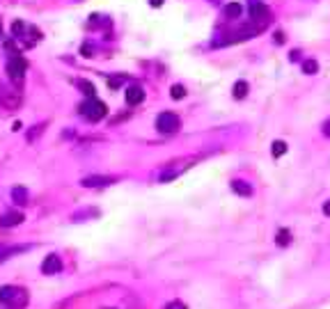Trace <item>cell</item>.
I'll return each instance as SVG.
<instances>
[{
	"instance_id": "5b68a950",
	"label": "cell",
	"mask_w": 330,
	"mask_h": 309,
	"mask_svg": "<svg viewBox=\"0 0 330 309\" xmlns=\"http://www.w3.org/2000/svg\"><path fill=\"white\" fill-rule=\"evenodd\" d=\"M23 220H26V216L21 211H7V213L0 216V227H7V229L9 227H19Z\"/></svg>"
},
{
	"instance_id": "e0dca14e",
	"label": "cell",
	"mask_w": 330,
	"mask_h": 309,
	"mask_svg": "<svg viewBox=\"0 0 330 309\" xmlns=\"http://www.w3.org/2000/svg\"><path fill=\"white\" fill-rule=\"evenodd\" d=\"M273 156H282V154H287V142H282V140H275V142H273Z\"/></svg>"
},
{
	"instance_id": "8fae6325",
	"label": "cell",
	"mask_w": 330,
	"mask_h": 309,
	"mask_svg": "<svg viewBox=\"0 0 330 309\" xmlns=\"http://www.w3.org/2000/svg\"><path fill=\"white\" fill-rule=\"evenodd\" d=\"M241 14H243V7L238 5V2H227L225 5V19L236 21V19H241Z\"/></svg>"
},
{
	"instance_id": "277c9868",
	"label": "cell",
	"mask_w": 330,
	"mask_h": 309,
	"mask_svg": "<svg viewBox=\"0 0 330 309\" xmlns=\"http://www.w3.org/2000/svg\"><path fill=\"white\" fill-rule=\"evenodd\" d=\"M28 69V62L23 55H19V53H14V55H9V60H7V66H5V71L7 76L12 80H21L23 78V73H26Z\"/></svg>"
},
{
	"instance_id": "6da1fadb",
	"label": "cell",
	"mask_w": 330,
	"mask_h": 309,
	"mask_svg": "<svg viewBox=\"0 0 330 309\" xmlns=\"http://www.w3.org/2000/svg\"><path fill=\"white\" fill-rule=\"evenodd\" d=\"M0 303L12 309H23L28 305V293L19 286H0Z\"/></svg>"
},
{
	"instance_id": "3957f363",
	"label": "cell",
	"mask_w": 330,
	"mask_h": 309,
	"mask_svg": "<svg viewBox=\"0 0 330 309\" xmlns=\"http://www.w3.org/2000/svg\"><path fill=\"white\" fill-rule=\"evenodd\" d=\"M179 126H181V119H179L174 112H161L159 117H156V131L163 133V135L177 133Z\"/></svg>"
},
{
	"instance_id": "8992f818",
	"label": "cell",
	"mask_w": 330,
	"mask_h": 309,
	"mask_svg": "<svg viewBox=\"0 0 330 309\" xmlns=\"http://www.w3.org/2000/svg\"><path fill=\"white\" fill-rule=\"evenodd\" d=\"M60 270H62V259H60L58 254H48V257L44 259V263H41V273H44V275H55Z\"/></svg>"
},
{
	"instance_id": "cb8c5ba5",
	"label": "cell",
	"mask_w": 330,
	"mask_h": 309,
	"mask_svg": "<svg viewBox=\"0 0 330 309\" xmlns=\"http://www.w3.org/2000/svg\"><path fill=\"white\" fill-rule=\"evenodd\" d=\"M324 213H326V216H330V202H326V204H324Z\"/></svg>"
},
{
	"instance_id": "7c38bea8",
	"label": "cell",
	"mask_w": 330,
	"mask_h": 309,
	"mask_svg": "<svg viewBox=\"0 0 330 309\" xmlns=\"http://www.w3.org/2000/svg\"><path fill=\"white\" fill-rule=\"evenodd\" d=\"M245 94H248V83L238 80L236 85H234V99H245Z\"/></svg>"
},
{
	"instance_id": "d6986e66",
	"label": "cell",
	"mask_w": 330,
	"mask_h": 309,
	"mask_svg": "<svg viewBox=\"0 0 330 309\" xmlns=\"http://www.w3.org/2000/svg\"><path fill=\"white\" fill-rule=\"evenodd\" d=\"M124 80H126L124 76H115V78H112V80H108V85H110V90H117V87L122 85Z\"/></svg>"
},
{
	"instance_id": "30bf717a",
	"label": "cell",
	"mask_w": 330,
	"mask_h": 309,
	"mask_svg": "<svg viewBox=\"0 0 330 309\" xmlns=\"http://www.w3.org/2000/svg\"><path fill=\"white\" fill-rule=\"evenodd\" d=\"M231 190L236 192V195H241V197H250L252 185L245 184V181H241V179H234V181H231Z\"/></svg>"
},
{
	"instance_id": "4fadbf2b",
	"label": "cell",
	"mask_w": 330,
	"mask_h": 309,
	"mask_svg": "<svg viewBox=\"0 0 330 309\" xmlns=\"http://www.w3.org/2000/svg\"><path fill=\"white\" fill-rule=\"evenodd\" d=\"M76 85H78V90L85 94L87 99H90V96H94V92H97V90H94V85H92V83H87V80H78Z\"/></svg>"
},
{
	"instance_id": "ac0fdd59",
	"label": "cell",
	"mask_w": 330,
	"mask_h": 309,
	"mask_svg": "<svg viewBox=\"0 0 330 309\" xmlns=\"http://www.w3.org/2000/svg\"><path fill=\"white\" fill-rule=\"evenodd\" d=\"M275 241H277L280 245H289V231H287V229H280V231H277V236H275Z\"/></svg>"
},
{
	"instance_id": "484cf974",
	"label": "cell",
	"mask_w": 330,
	"mask_h": 309,
	"mask_svg": "<svg viewBox=\"0 0 330 309\" xmlns=\"http://www.w3.org/2000/svg\"><path fill=\"white\" fill-rule=\"evenodd\" d=\"M0 37H2V26H0Z\"/></svg>"
},
{
	"instance_id": "7a4b0ae2",
	"label": "cell",
	"mask_w": 330,
	"mask_h": 309,
	"mask_svg": "<svg viewBox=\"0 0 330 309\" xmlns=\"http://www.w3.org/2000/svg\"><path fill=\"white\" fill-rule=\"evenodd\" d=\"M78 112L87 119V122H99V119L106 117V103H103V101H99L97 96H90L87 101H83V103H80Z\"/></svg>"
},
{
	"instance_id": "5bb4252c",
	"label": "cell",
	"mask_w": 330,
	"mask_h": 309,
	"mask_svg": "<svg viewBox=\"0 0 330 309\" xmlns=\"http://www.w3.org/2000/svg\"><path fill=\"white\" fill-rule=\"evenodd\" d=\"M12 197L19 202V204H28V192L26 188H14L12 190Z\"/></svg>"
},
{
	"instance_id": "2e32d148",
	"label": "cell",
	"mask_w": 330,
	"mask_h": 309,
	"mask_svg": "<svg viewBox=\"0 0 330 309\" xmlns=\"http://www.w3.org/2000/svg\"><path fill=\"white\" fill-rule=\"evenodd\" d=\"M170 96H172V99H174V101L184 99V96H186V87H184V85H179V83H177V85H172V90H170Z\"/></svg>"
},
{
	"instance_id": "ffe728a7",
	"label": "cell",
	"mask_w": 330,
	"mask_h": 309,
	"mask_svg": "<svg viewBox=\"0 0 330 309\" xmlns=\"http://www.w3.org/2000/svg\"><path fill=\"white\" fill-rule=\"evenodd\" d=\"M165 309H188L184 303H179V300H174V303H167L165 305Z\"/></svg>"
},
{
	"instance_id": "52a82bcc",
	"label": "cell",
	"mask_w": 330,
	"mask_h": 309,
	"mask_svg": "<svg viewBox=\"0 0 330 309\" xmlns=\"http://www.w3.org/2000/svg\"><path fill=\"white\" fill-rule=\"evenodd\" d=\"M250 16L255 21H259V23H266V19H268V9H266V5L262 2V0H250Z\"/></svg>"
},
{
	"instance_id": "603a6c76",
	"label": "cell",
	"mask_w": 330,
	"mask_h": 309,
	"mask_svg": "<svg viewBox=\"0 0 330 309\" xmlns=\"http://www.w3.org/2000/svg\"><path fill=\"white\" fill-rule=\"evenodd\" d=\"M275 41H277V44H284V34L282 32H275Z\"/></svg>"
},
{
	"instance_id": "d4e9b609",
	"label": "cell",
	"mask_w": 330,
	"mask_h": 309,
	"mask_svg": "<svg viewBox=\"0 0 330 309\" xmlns=\"http://www.w3.org/2000/svg\"><path fill=\"white\" fill-rule=\"evenodd\" d=\"M161 2H163V0H152V5H154V7H159Z\"/></svg>"
},
{
	"instance_id": "44dd1931",
	"label": "cell",
	"mask_w": 330,
	"mask_h": 309,
	"mask_svg": "<svg viewBox=\"0 0 330 309\" xmlns=\"http://www.w3.org/2000/svg\"><path fill=\"white\" fill-rule=\"evenodd\" d=\"M291 62H298V60H300V51H291Z\"/></svg>"
},
{
	"instance_id": "9c48e42d",
	"label": "cell",
	"mask_w": 330,
	"mask_h": 309,
	"mask_svg": "<svg viewBox=\"0 0 330 309\" xmlns=\"http://www.w3.org/2000/svg\"><path fill=\"white\" fill-rule=\"evenodd\" d=\"M80 184L85 185V188H103V185L115 184V179H110V177H85Z\"/></svg>"
},
{
	"instance_id": "7402d4cb",
	"label": "cell",
	"mask_w": 330,
	"mask_h": 309,
	"mask_svg": "<svg viewBox=\"0 0 330 309\" xmlns=\"http://www.w3.org/2000/svg\"><path fill=\"white\" fill-rule=\"evenodd\" d=\"M324 135H326V138H330V119L324 124Z\"/></svg>"
},
{
	"instance_id": "ba28073f",
	"label": "cell",
	"mask_w": 330,
	"mask_h": 309,
	"mask_svg": "<svg viewBox=\"0 0 330 309\" xmlns=\"http://www.w3.org/2000/svg\"><path fill=\"white\" fill-rule=\"evenodd\" d=\"M142 99H145V90H142L140 85H131L129 90H126V103L129 105L142 103Z\"/></svg>"
},
{
	"instance_id": "9a60e30c",
	"label": "cell",
	"mask_w": 330,
	"mask_h": 309,
	"mask_svg": "<svg viewBox=\"0 0 330 309\" xmlns=\"http://www.w3.org/2000/svg\"><path fill=\"white\" fill-rule=\"evenodd\" d=\"M319 71V64H317V60H305L303 62V73H307V76H312V73H317Z\"/></svg>"
}]
</instances>
